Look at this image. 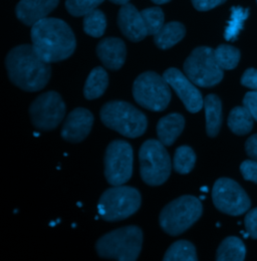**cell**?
<instances>
[{"label":"cell","mask_w":257,"mask_h":261,"mask_svg":"<svg viewBox=\"0 0 257 261\" xmlns=\"http://www.w3.org/2000/svg\"><path fill=\"white\" fill-rule=\"evenodd\" d=\"M5 65L10 81L27 92L42 90L52 74L49 64L44 62L30 44L12 48L6 57Z\"/></svg>","instance_id":"1"},{"label":"cell","mask_w":257,"mask_h":261,"mask_svg":"<svg viewBox=\"0 0 257 261\" xmlns=\"http://www.w3.org/2000/svg\"><path fill=\"white\" fill-rule=\"evenodd\" d=\"M35 53L46 63L68 59L74 51L76 41L70 28L58 18H44L35 23L31 33Z\"/></svg>","instance_id":"2"},{"label":"cell","mask_w":257,"mask_h":261,"mask_svg":"<svg viewBox=\"0 0 257 261\" xmlns=\"http://www.w3.org/2000/svg\"><path fill=\"white\" fill-rule=\"evenodd\" d=\"M143 244L142 230L131 225L117 229L101 236L96 243L99 257L117 261H136Z\"/></svg>","instance_id":"3"},{"label":"cell","mask_w":257,"mask_h":261,"mask_svg":"<svg viewBox=\"0 0 257 261\" xmlns=\"http://www.w3.org/2000/svg\"><path fill=\"white\" fill-rule=\"evenodd\" d=\"M99 116L106 127L132 139L142 136L148 126L146 116L126 101L114 100L106 103Z\"/></svg>","instance_id":"4"},{"label":"cell","mask_w":257,"mask_h":261,"mask_svg":"<svg viewBox=\"0 0 257 261\" xmlns=\"http://www.w3.org/2000/svg\"><path fill=\"white\" fill-rule=\"evenodd\" d=\"M202 212V203L197 197L181 196L167 204L161 211V228L169 235H180L199 220Z\"/></svg>","instance_id":"5"},{"label":"cell","mask_w":257,"mask_h":261,"mask_svg":"<svg viewBox=\"0 0 257 261\" xmlns=\"http://www.w3.org/2000/svg\"><path fill=\"white\" fill-rule=\"evenodd\" d=\"M140 192L128 186H114L102 193L98 200L97 211L101 219L117 222L127 219L141 206Z\"/></svg>","instance_id":"6"},{"label":"cell","mask_w":257,"mask_h":261,"mask_svg":"<svg viewBox=\"0 0 257 261\" xmlns=\"http://www.w3.org/2000/svg\"><path fill=\"white\" fill-rule=\"evenodd\" d=\"M139 161L141 177L149 186H160L170 177L171 159L160 141H146L139 151Z\"/></svg>","instance_id":"7"},{"label":"cell","mask_w":257,"mask_h":261,"mask_svg":"<svg viewBox=\"0 0 257 261\" xmlns=\"http://www.w3.org/2000/svg\"><path fill=\"white\" fill-rule=\"evenodd\" d=\"M184 71L194 85L202 88L218 85L224 75L214 50L208 46H199L193 50L185 61Z\"/></svg>","instance_id":"8"},{"label":"cell","mask_w":257,"mask_h":261,"mask_svg":"<svg viewBox=\"0 0 257 261\" xmlns=\"http://www.w3.org/2000/svg\"><path fill=\"white\" fill-rule=\"evenodd\" d=\"M133 96L141 107L153 112H161L168 107L171 100V91L163 76L154 71H147L136 79Z\"/></svg>","instance_id":"9"},{"label":"cell","mask_w":257,"mask_h":261,"mask_svg":"<svg viewBox=\"0 0 257 261\" xmlns=\"http://www.w3.org/2000/svg\"><path fill=\"white\" fill-rule=\"evenodd\" d=\"M134 154L132 146L123 140L113 141L105 154V177L109 184L122 186L132 177Z\"/></svg>","instance_id":"10"},{"label":"cell","mask_w":257,"mask_h":261,"mask_svg":"<svg viewBox=\"0 0 257 261\" xmlns=\"http://www.w3.org/2000/svg\"><path fill=\"white\" fill-rule=\"evenodd\" d=\"M212 200L220 212L231 216L242 215L251 205L247 193L237 182L229 178H220L214 183Z\"/></svg>","instance_id":"11"},{"label":"cell","mask_w":257,"mask_h":261,"mask_svg":"<svg viewBox=\"0 0 257 261\" xmlns=\"http://www.w3.org/2000/svg\"><path fill=\"white\" fill-rule=\"evenodd\" d=\"M32 123L41 130L56 129L64 120L65 105L56 92H47L35 98L30 109Z\"/></svg>","instance_id":"12"},{"label":"cell","mask_w":257,"mask_h":261,"mask_svg":"<svg viewBox=\"0 0 257 261\" xmlns=\"http://www.w3.org/2000/svg\"><path fill=\"white\" fill-rule=\"evenodd\" d=\"M163 77L173 88L190 113H198L203 108L204 99L200 91L182 71L172 67L163 73Z\"/></svg>","instance_id":"13"},{"label":"cell","mask_w":257,"mask_h":261,"mask_svg":"<svg viewBox=\"0 0 257 261\" xmlns=\"http://www.w3.org/2000/svg\"><path fill=\"white\" fill-rule=\"evenodd\" d=\"M94 124L93 114L83 108L73 110L65 119L62 137L70 143H80L90 134Z\"/></svg>","instance_id":"14"},{"label":"cell","mask_w":257,"mask_h":261,"mask_svg":"<svg viewBox=\"0 0 257 261\" xmlns=\"http://www.w3.org/2000/svg\"><path fill=\"white\" fill-rule=\"evenodd\" d=\"M118 23L123 34L132 41H141L148 35L142 14L133 4L128 3L121 7Z\"/></svg>","instance_id":"15"},{"label":"cell","mask_w":257,"mask_h":261,"mask_svg":"<svg viewBox=\"0 0 257 261\" xmlns=\"http://www.w3.org/2000/svg\"><path fill=\"white\" fill-rule=\"evenodd\" d=\"M60 0H20L15 12L17 18L25 25L33 27L58 6Z\"/></svg>","instance_id":"16"},{"label":"cell","mask_w":257,"mask_h":261,"mask_svg":"<svg viewBox=\"0 0 257 261\" xmlns=\"http://www.w3.org/2000/svg\"><path fill=\"white\" fill-rule=\"evenodd\" d=\"M96 55L106 67L113 70L120 69L126 61L127 49L125 42L117 37L100 40L96 47Z\"/></svg>","instance_id":"17"},{"label":"cell","mask_w":257,"mask_h":261,"mask_svg":"<svg viewBox=\"0 0 257 261\" xmlns=\"http://www.w3.org/2000/svg\"><path fill=\"white\" fill-rule=\"evenodd\" d=\"M185 127V119L180 114H170L162 118L157 125V135L164 146H171Z\"/></svg>","instance_id":"18"},{"label":"cell","mask_w":257,"mask_h":261,"mask_svg":"<svg viewBox=\"0 0 257 261\" xmlns=\"http://www.w3.org/2000/svg\"><path fill=\"white\" fill-rule=\"evenodd\" d=\"M206 116V132L211 138L216 137L222 125V103L216 95H209L204 98Z\"/></svg>","instance_id":"19"},{"label":"cell","mask_w":257,"mask_h":261,"mask_svg":"<svg viewBox=\"0 0 257 261\" xmlns=\"http://www.w3.org/2000/svg\"><path fill=\"white\" fill-rule=\"evenodd\" d=\"M185 27L176 21L164 24L160 32L154 35L155 44L161 49H168L173 47L185 36Z\"/></svg>","instance_id":"20"},{"label":"cell","mask_w":257,"mask_h":261,"mask_svg":"<svg viewBox=\"0 0 257 261\" xmlns=\"http://www.w3.org/2000/svg\"><path fill=\"white\" fill-rule=\"evenodd\" d=\"M246 255V247L243 241L235 236H229L220 243L217 252L216 261H244Z\"/></svg>","instance_id":"21"},{"label":"cell","mask_w":257,"mask_h":261,"mask_svg":"<svg viewBox=\"0 0 257 261\" xmlns=\"http://www.w3.org/2000/svg\"><path fill=\"white\" fill-rule=\"evenodd\" d=\"M253 117L245 107L234 108L228 117V127L238 136L249 134L253 128Z\"/></svg>","instance_id":"22"},{"label":"cell","mask_w":257,"mask_h":261,"mask_svg":"<svg viewBox=\"0 0 257 261\" xmlns=\"http://www.w3.org/2000/svg\"><path fill=\"white\" fill-rule=\"evenodd\" d=\"M108 85L109 75L107 71L102 67L97 66L91 71L88 76L84 88V95L87 99L99 98L106 92Z\"/></svg>","instance_id":"23"},{"label":"cell","mask_w":257,"mask_h":261,"mask_svg":"<svg viewBox=\"0 0 257 261\" xmlns=\"http://www.w3.org/2000/svg\"><path fill=\"white\" fill-rule=\"evenodd\" d=\"M163 261H198L196 248L190 241L178 240L168 248Z\"/></svg>","instance_id":"24"},{"label":"cell","mask_w":257,"mask_h":261,"mask_svg":"<svg viewBox=\"0 0 257 261\" xmlns=\"http://www.w3.org/2000/svg\"><path fill=\"white\" fill-rule=\"evenodd\" d=\"M249 15V9L241 6H233L231 8V15L225 30L224 37L228 41L236 40L237 36L243 29L244 21Z\"/></svg>","instance_id":"25"},{"label":"cell","mask_w":257,"mask_h":261,"mask_svg":"<svg viewBox=\"0 0 257 261\" xmlns=\"http://www.w3.org/2000/svg\"><path fill=\"white\" fill-rule=\"evenodd\" d=\"M195 152L189 146H181L176 150L173 167L177 173L182 175L189 174L195 166Z\"/></svg>","instance_id":"26"},{"label":"cell","mask_w":257,"mask_h":261,"mask_svg":"<svg viewBox=\"0 0 257 261\" xmlns=\"http://www.w3.org/2000/svg\"><path fill=\"white\" fill-rule=\"evenodd\" d=\"M215 58L219 66L222 69H233L235 68L240 60V51L234 46L221 44L215 50Z\"/></svg>","instance_id":"27"},{"label":"cell","mask_w":257,"mask_h":261,"mask_svg":"<svg viewBox=\"0 0 257 261\" xmlns=\"http://www.w3.org/2000/svg\"><path fill=\"white\" fill-rule=\"evenodd\" d=\"M107 28V20L105 14L96 9L84 18V31L87 34L93 37H100L104 35Z\"/></svg>","instance_id":"28"},{"label":"cell","mask_w":257,"mask_h":261,"mask_svg":"<svg viewBox=\"0 0 257 261\" xmlns=\"http://www.w3.org/2000/svg\"><path fill=\"white\" fill-rule=\"evenodd\" d=\"M148 35H156L164 27V12L160 7H150L141 11Z\"/></svg>","instance_id":"29"},{"label":"cell","mask_w":257,"mask_h":261,"mask_svg":"<svg viewBox=\"0 0 257 261\" xmlns=\"http://www.w3.org/2000/svg\"><path fill=\"white\" fill-rule=\"evenodd\" d=\"M104 0H66L65 7L73 16H86L90 12L96 10Z\"/></svg>","instance_id":"30"},{"label":"cell","mask_w":257,"mask_h":261,"mask_svg":"<svg viewBox=\"0 0 257 261\" xmlns=\"http://www.w3.org/2000/svg\"><path fill=\"white\" fill-rule=\"evenodd\" d=\"M240 172L246 181L257 184V161L245 160L240 165Z\"/></svg>","instance_id":"31"},{"label":"cell","mask_w":257,"mask_h":261,"mask_svg":"<svg viewBox=\"0 0 257 261\" xmlns=\"http://www.w3.org/2000/svg\"><path fill=\"white\" fill-rule=\"evenodd\" d=\"M244 225L248 235L252 239H257V207L246 214L244 218Z\"/></svg>","instance_id":"32"},{"label":"cell","mask_w":257,"mask_h":261,"mask_svg":"<svg viewBox=\"0 0 257 261\" xmlns=\"http://www.w3.org/2000/svg\"><path fill=\"white\" fill-rule=\"evenodd\" d=\"M241 85L253 91H257V69H246L241 77Z\"/></svg>","instance_id":"33"},{"label":"cell","mask_w":257,"mask_h":261,"mask_svg":"<svg viewBox=\"0 0 257 261\" xmlns=\"http://www.w3.org/2000/svg\"><path fill=\"white\" fill-rule=\"evenodd\" d=\"M243 107H245L253 119L257 121V91L248 92L243 98Z\"/></svg>","instance_id":"34"},{"label":"cell","mask_w":257,"mask_h":261,"mask_svg":"<svg viewBox=\"0 0 257 261\" xmlns=\"http://www.w3.org/2000/svg\"><path fill=\"white\" fill-rule=\"evenodd\" d=\"M194 7L199 11H208L221 4L226 0H191Z\"/></svg>","instance_id":"35"},{"label":"cell","mask_w":257,"mask_h":261,"mask_svg":"<svg viewBox=\"0 0 257 261\" xmlns=\"http://www.w3.org/2000/svg\"><path fill=\"white\" fill-rule=\"evenodd\" d=\"M245 151L249 157L257 161V134L248 138L245 143Z\"/></svg>","instance_id":"36"},{"label":"cell","mask_w":257,"mask_h":261,"mask_svg":"<svg viewBox=\"0 0 257 261\" xmlns=\"http://www.w3.org/2000/svg\"><path fill=\"white\" fill-rule=\"evenodd\" d=\"M111 2L115 3V4H120V5H125V4H128L130 0H110Z\"/></svg>","instance_id":"37"},{"label":"cell","mask_w":257,"mask_h":261,"mask_svg":"<svg viewBox=\"0 0 257 261\" xmlns=\"http://www.w3.org/2000/svg\"><path fill=\"white\" fill-rule=\"evenodd\" d=\"M154 3H156V4H165V3H168V2H170L171 0H152Z\"/></svg>","instance_id":"38"},{"label":"cell","mask_w":257,"mask_h":261,"mask_svg":"<svg viewBox=\"0 0 257 261\" xmlns=\"http://www.w3.org/2000/svg\"><path fill=\"white\" fill-rule=\"evenodd\" d=\"M256 2H257V0H256Z\"/></svg>","instance_id":"39"}]
</instances>
